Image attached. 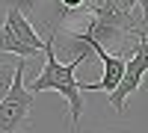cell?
Returning a JSON list of instances; mask_svg holds the SVG:
<instances>
[{
    "mask_svg": "<svg viewBox=\"0 0 148 133\" xmlns=\"http://www.w3.org/2000/svg\"><path fill=\"white\" fill-rule=\"evenodd\" d=\"M3 3L9 9H18V12H24V15H30V12L39 6V0H3Z\"/></svg>",
    "mask_w": 148,
    "mask_h": 133,
    "instance_id": "cell-7",
    "label": "cell"
},
{
    "mask_svg": "<svg viewBox=\"0 0 148 133\" xmlns=\"http://www.w3.org/2000/svg\"><path fill=\"white\" fill-rule=\"evenodd\" d=\"M6 21H9V27L15 30V35H18V39L27 44V47H33L36 53H42V50H45V39L36 33V27L30 24V18L24 15V12L9 9V6H6Z\"/></svg>",
    "mask_w": 148,
    "mask_h": 133,
    "instance_id": "cell-4",
    "label": "cell"
},
{
    "mask_svg": "<svg viewBox=\"0 0 148 133\" xmlns=\"http://www.w3.org/2000/svg\"><path fill=\"white\" fill-rule=\"evenodd\" d=\"M12 77H15V62H0V101L6 98V92L12 86Z\"/></svg>",
    "mask_w": 148,
    "mask_h": 133,
    "instance_id": "cell-6",
    "label": "cell"
},
{
    "mask_svg": "<svg viewBox=\"0 0 148 133\" xmlns=\"http://www.w3.org/2000/svg\"><path fill=\"white\" fill-rule=\"evenodd\" d=\"M0 53H15L18 59H30V56H36V50L33 47H27L18 35H15V30L9 27V21L3 18V24H0Z\"/></svg>",
    "mask_w": 148,
    "mask_h": 133,
    "instance_id": "cell-5",
    "label": "cell"
},
{
    "mask_svg": "<svg viewBox=\"0 0 148 133\" xmlns=\"http://www.w3.org/2000/svg\"><path fill=\"white\" fill-rule=\"evenodd\" d=\"M74 47H71V59L65 62H59L56 59V50H53V35L51 39H45V65H42V74L30 83V92L39 95V92H59L62 98L68 101V113H71V121H68V130L77 133L80 127V115H83V92H80V83L74 77V71L77 65H83L92 53V47L80 42V39H71Z\"/></svg>",
    "mask_w": 148,
    "mask_h": 133,
    "instance_id": "cell-1",
    "label": "cell"
},
{
    "mask_svg": "<svg viewBox=\"0 0 148 133\" xmlns=\"http://www.w3.org/2000/svg\"><path fill=\"white\" fill-rule=\"evenodd\" d=\"M59 9L62 12H77V9H83V0H59Z\"/></svg>",
    "mask_w": 148,
    "mask_h": 133,
    "instance_id": "cell-9",
    "label": "cell"
},
{
    "mask_svg": "<svg viewBox=\"0 0 148 133\" xmlns=\"http://www.w3.org/2000/svg\"><path fill=\"white\" fill-rule=\"evenodd\" d=\"M119 12H125V15H136L139 12V6H136V0H110Z\"/></svg>",
    "mask_w": 148,
    "mask_h": 133,
    "instance_id": "cell-8",
    "label": "cell"
},
{
    "mask_svg": "<svg viewBox=\"0 0 148 133\" xmlns=\"http://www.w3.org/2000/svg\"><path fill=\"white\" fill-rule=\"evenodd\" d=\"M145 71H148L145 53L139 50V44L133 42V56H130V59H125V71H121L119 86L107 95V98H110V106L116 110V115H121V113L127 110V98L139 89V83H142V77H145Z\"/></svg>",
    "mask_w": 148,
    "mask_h": 133,
    "instance_id": "cell-3",
    "label": "cell"
},
{
    "mask_svg": "<svg viewBox=\"0 0 148 133\" xmlns=\"http://www.w3.org/2000/svg\"><path fill=\"white\" fill-rule=\"evenodd\" d=\"M24 71H27V59L15 62V77L6 92V98L0 101V133H21L30 124V110L36 95L24 83Z\"/></svg>",
    "mask_w": 148,
    "mask_h": 133,
    "instance_id": "cell-2",
    "label": "cell"
}]
</instances>
